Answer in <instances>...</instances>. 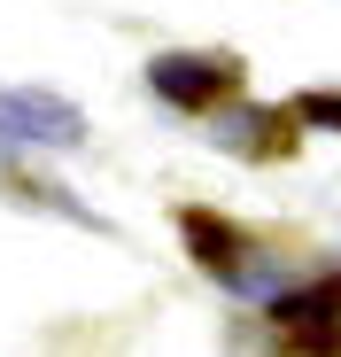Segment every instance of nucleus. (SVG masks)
<instances>
[{"label":"nucleus","instance_id":"2","mask_svg":"<svg viewBox=\"0 0 341 357\" xmlns=\"http://www.w3.org/2000/svg\"><path fill=\"white\" fill-rule=\"evenodd\" d=\"M271 319L287 326L303 349H341V280L303 287V295H279V303H271Z\"/></svg>","mask_w":341,"mask_h":357},{"label":"nucleus","instance_id":"5","mask_svg":"<svg viewBox=\"0 0 341 357\" xmlns=\"http://www.w3.org/2000/svg\"><path fill=\"white\" fill-rule=\"evenodd\" d=\"M303 116H318V125H341V93H310Z\"/></svg>","mask_w":341,"mask_h":357},{"label":"nucleus","instance_id":"1","mask_svg":"<svg viewBox=\"0 0 341 357\" xmlns=\"http://www.w3.org/2000/svg\"><path fill=\"white\" fill-rule=\"evenodd\" d=\"M0 140H24V148H78L86 140V116L54 93H0Z\"/></svg>","mask_w":341,"mask_h":357},{"label":"nucleus","instance_id":"3","mask_svg":"<svg viewBox=\"0 0 341 357\" xmlns=\"http://www.w3.org/2000/svg\"><path fill=\"white\" fill-rule=\"evenodd\" d=\"M225 86H233V70H225V63H202V54H163V63H155V93L187 101V109L217 101Z\"/></svg>","mask_w":341,"mask_h":357},{"label":"nucleus","instance_id":"4","mask_svg":"<svg viewBox=\"0 0 341 357\" xmlns=\"http://www.w3.org/2000/svg\"><path fill=\"white\" fill-rule=\"evenodd\" d=\"M187 233L209 249V264H217V272H233V264H241V233H217L209 218H187Z\"/></svg>","mask_w":341,"mask_h":357}]
</instances>
